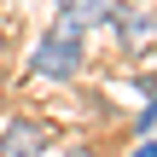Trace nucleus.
Segmentation results:
<instances>
[{
	"label": "nucleus",
	"instance_id": "obj_6",
	"mask_svg": "<svg viewBox=\"0 0 157 157\" xmlns=\"http://www.w3.org/2000/svg\"><path fill=\"white\" fill-rule=\"evenodd\" d=\"M134 157H157V146H146V151H134Z\"/></svg>",
	"mask_w": 157,
	"mask_h": 157
},
{
	"label": "nucleus",
	"instance_id": "obj_3",
	"mask_svg": "<svg viewBox=\"0 0 157 157\" xmlns=\"http://www.w3.org/2000/svg\"><path fill=\"white\" fill-rule=\"evenodd\" d=\"M117 35H122V41H134V47H146L157 29H151V17H146V12H117Z\"/></svg>",
	"mask_w": 157,
	"mask_h": 157
},
{
	"label": "nucleus",
	"instance_id": "obj_4",
	"mask_svg": "<svg viewBox=\"0 0 157 157\" xmlns=\"http://www.w3.org/2000/svg\"><path fill=\"white\" fill-rule=\"evenodd\" d=\"M58 6H64V12H76V17H82V23H87V17H99V12H105V0H58Z\"/></svg>",
	"mask_w": 157,
	"mask_h": 157
},
{
	"label": "nucleus",
	"instance_id": "obj_5",
	"mask_svg": "<svg viewBox=\"0 0 157 157\" xmlns=\"http://www.w3.org/2000/svg\"><path fill=\"white\" fill-rule=\"evenodd\" d=\"M64 157H93V151H87V146H76V151H64Z\"/></svg>",
	"mask_w": 157,
	"mask_h": 157
},
{
	"label": "nucleus",
	"instance_id": "obj_2",
	"mask_svg": "<svg viewBox=\"0 0 157 157\" xmlns=\"http://www.w3.org/2000/svg\"><path fill=\"white\" fill-rule=\"evenodd\" d=\"M0 157H47V122L12 117L6 134H0Z\"/></svg>",
	"mask_w": 157,
	"mask_h": 157
},
{
	"label": "nucleus",
	"instance_id": "obj_1",
	"mask_svg": "<svg viewBox=\"0 0 157 157\" xmlns=\"http://www.w3.org/2000/svg\"><path fill=\"white\" fill-rule=\"evenodd\" d=\"M35 76H47V82H70L76 70H82V35H70V29H47L41 41H35Z\"/></svg>",
	"mask_w": 157,
	"mask_h": 157
}]
</instances>
